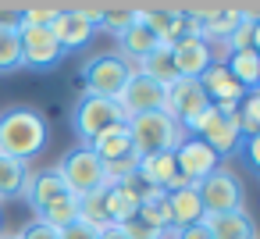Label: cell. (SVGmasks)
<instances>
[{
	"mask_svg": "<svg viewBox=\"0 0 260 239\" xmlns=\"http://www.w3.org/2000/svg\"><path fill=\"white\" fill-rule=\"evenodd\" d=\"M50 139L47 118L36 107H8L0 111V154L29 164Z\"/></svg>",
	"mask_w": 260,
	"mask_h": 239,
	"instance_id": "1",
	"label": "cell"
},
{
	"mask_svg": "<svg viewBox=\"0 0 260 239\" xmlns=\"http://www.w3.org/2000/svg\"><path fill=\"white\" fill-rule=\"evenodd\" d=\"M185 136L207 143L217 157H232L242 146V132H239V104H210L189 129Z\"/></svg>",
	"mask_w": 260,
	"mask_h": 239,
	"instance_id": "2",
	"label": "cell"
},
{
	"mask_svg": "<svg viewBox=\"0 0 260 239\" xmlns=\"http://www.w3.org/2000/svg\"><path fill=\"white\" fill-rule=\"evenodd\" d=\"M128 136H132V150L136 157H153V154H175V146L185 139L182 125L171 122L164 111H150V114H136L125 122Z\"/></svg>",
	"mask_w": 260,
	"mask_h": 239,
	"instance_id": "3",
	"label": "cell"
},
{
	"mask_svg": "<svg viewBox=\"0 0 260 239\" xmlns=\"http://www.w3.org/2000/svg\"><path fill=\"white\" fill-rule=\"evenodd\" d=\"M54 171L61 175L64 189H68L75 200H86V196H93V193H100V189L111 186V175H107L104 161H100L89 146H75V150H68Z\"/></svg>",
	"mask_w": 260,
	"mask_h": 239,
	"instance_id": "4",
	"label": "cell"
},
{
	"mask_svg": "<svg viewBox=\"0 0 260 239\" xmlns=\"http://www.w3.org/2000/svg\"><path fill=\"white\" fill-rule=\"evenodd\" d=\"M128 75H132V65L121 54H96L79 72L82 93L86 97H104V100H118L121 86L128 82Z\"/></svg>",
	"mask_w": 260,
	"mask_h": 239,
	"instance_id": "5",
	"label": "cell"
},
{
	"mask_svg": "<svg viewBox=\"0 0 260 239\" xmlns=\"http://www.w3.org/2000/svg\"><path fill=\"white\" fill-rule=\"evenodd\" d=\"M125 125V114L118 107V100H104V97H79L75 107H72V129L75 136L82 139L79 146H89L96 136H104L107 129H118Z\"/></svg>",
	"mask_w": 260,
	"mask_h": 239,
	"instance_id": "6",
	"label": "cell"
},
{
	"mask_svg": "<svg viewBox=\"0 0 260 239\" xmlns=\"http://www.w3.org/2000/svg\"><path fill=\"white\" fill-rule=\"evenodd\" d=\"M203 214H232V211H246V189L242 178L232 168H217L214 175H207L203 182H196Z\"/></svg>",
	"mask_w": 260,
	"mask_h": 239,
	"instance_id": "7",
	"label": "cell"
},
{
	"mask_svg": "<svg viewBox=\"0 0 260 239\" xmlns=\"http://www.w3.org/2000/svg\"><path fill=\"white\" fill-rule=\"evenodd\" d=\"M89 150L104 161L111 182H121V178H132L136 175V150H132V136H128V125H118V129H107L104 136H96L89 143Z\"/></svg>",
	"mask_w": 260,
	"mask_h": 239,
	"instance_id": "8",
	"label": "cell"
},
{
	"mask_svg": "<svg viewBox=\"0 0 260 239\" xmlns=\"http://www.w3.org/2000/svg\"><path fill=\"white\" fill-rule=\"evenodd\" d=\"M207 107H210V100H207L200 79H182V75H178L175 82L164 86V107H160V111H164L171 122H178L182 132H185Z\"/></svg>",
	"mask_w": 260,
	"mask_h": 239,
	"instance_id": "9",
	"label": "cell"
},
{
	"mask_svg": "<svg viewBox=\"0 0 260 239\" xmlns=\"http://www.w3.org/2000/svg\"><path fill=\"white\" fill-rule=\"evenodd\" d=\"M18 43H22V68L29 72H50L68 57L54 40L50 25H18Z\"/></svg>",
	"mask_w": 260,
	"mask_h": 239,
	"instance_id": "10",
	"label": "cell"
},
{
	"mask_svg": "<svg viewBox=\"0 0 260 239\" xmlns=\"http://www.w3.org/2000/svg\"><path fill=\"white\" fill-rule=\"evenodd\" d=\"M118 107H121L125 122H128V118H136V114L160 111V107H164V86H160V82H153V79H146L143 72H136V68H132L128 82H125V86H121V93H118Z\"/></svg>",
	"mask_w": 260,
	"mask_h": 239,
	"instance_id": "11",
	"label": "cell"
},
{
	"mask_svg": "<svg viewBox=\"0 0 260 239\" xmlns=\"http://www.w3.org/2000/svg\"><path fill=\"white\" fill-rule=\"evenodd\" d=\"M175 168H178V175H182L189 186H196V182H203L207 175H214V171L221 168V157H217L207 143L185 136V139L175 146Z\"/></svg>",
	"mask_w": 260,
	"mask_h": 239,
	"instance_id": "12",
	"label": "cell"
},
{
	"mask_svg": "<svg viewBox=\"0 0 260 239\" xmlns=\"http://www.w3.org/2000/svg\"><path fill=\"white\" fill-rule=\"evenodd\" d=\"M171 61H175V75H182V79H200V75L217 61V50H214L203 36H182L178 43H171Z\"/></svg>",
	"mask_w": 260,
	"mask_h": 239,
	"instance_id": "13",
	"label": "cell"
},
{
	"mask_svg": "<svg viewBox=\"0 0 260 239\" xmlns=\"http://www.w3.org/2000/svg\"><path fill=\"white\" fill-rule=\"evenodd\" d=\"M136 178L143 189H160V193H171V189H182L189 186L178 168H175V154H153V157H139L136 161Z\"/></svg>",
	"mask_w": 260,
	"mask_h": 239,
	"instance_id": "14",
	"label": "cell"
},
{
	"mask_svg": "<svg viewBox=\"0 0 260 239\" xmlns=\"http://www.w3.org/2000/svg\"><path fill=\"white\" fill-rule=\"evenodd\" d=\"M143 193H146V189L139 186L136 175H132V178H121V182H111V186L104 189V207H107L111 225H128V221L136 218V211H139Z\"/></svg>",
	"mask_w": 260,
	"mask_h": 239,
	"instance_id": "15",
	"label": "cell"
},
{
	"mask_svg": "<svg viewBox=\"0 0 260 239\" xmlns=\"http://www.w3.org/2000/svg\"><path fill=\"white\" fill-rule=\"evenodd\" d=\"M50 33H54V40L61 43V50L64 54H72V50H82L93 36H96V29L75 11V8H61L57 11V18L50 22Z\"/></svg>",
	"mask_w": 260,
	"mask_h": 239,
	"instance_id": "16",
	"label": "cell"
},
{
	"mask_svg": "<svg viewBox=\"0 0 260 239\" xmlns=\"http://www.w3.org/2000/svg\"><path fill=\"white\" fill-rule=\"evenodd\" d=\"M168 218H171V232H182L203 221V203H200L196 186H182L168 193Z\"/></svg>",
	"mask_w": 260,
	"mask_h": 239,
	"instance_id": "17",
	"label": "cell"
},
{
	"mask_svg": "<svg viewBox=\"0 0 260 239\" xmlns=\"http://www.w3.org/2000/svg\"><path fill=\"white\" fill-rule=\"evenodd\" d=\"M200 86H203V93H207L210 104H239V100L246 97V89L228 75L224 61H214V65L200 75Z\"/></svg>",
	"mask_w": 260,
	"mask_h": 239,
	"instance_id": "18",
	"label": "cell"
},
{
	"mask_svg": "<svg viewBox=\"0 0 260 239\" xmlns=\"http://www.w3.org/2000/svg\"><path fill=\"white\" fill-rule=\"evenodd\" d=\"M203 225L210 239H256V225L249 211H232V214H203Z\"/></svg>",
	"mask_w": 260,
	"mask_h": 239,
	"instance_id": "19",
	"label": "cell"
},
{
	"mask_svg": "<svg viewBox=\"0 0 260 239\" xmlns=\"http://www.w3.org/2000/svg\"><path fill=\"white\" fill-rule=\"evenodd\" d=\"M242 11V22L235 25V33L224 40V57L228 54H239V50H256V43H260V8H239Z\"/></svg>",
	"mask_w": 260,
	"mask_h": 239,
	"instance_id": "20",
	"label": "cell"
},
{
	"mask_svg": "<svg viewBox=\"0 0 260 239\" xmlns=\"http://www.w3.org/2000/svg\"><path fill=\"white\" fill-rule=\"evenodd\" d=\"M224 68H228V75H232L246 93H256V86H260V50L228 54V57H224Z\"/></svg>",
	"mask_w": 260,
	"mask_h": 239,
	"instance_id": "21",
	"label": "cell"
},
{
	"mask_svg": "<svg viewBox=\"0 0 260 239\" xmlns=\"http://www.w3.org/2000/svg\"><path fill=\"white\" fill-rule=\"evenodd\" d=\"M118 47H121V57H125L128 65H136L139 57H146L150 50H157V47H160V40H157V33L139 18V22H136V25L118 40Z\"/></svg>",
	"mask_w": 260,
	"mask_h": 239,
	"instance_id": "22",
	"label": "cell"
},
{
	"mask_svg": "<svg viewBox=\"0 0 260 239\" xmlns=\"http://www.w3.org/2000/svg\"><path fill=\"white\" fill-rule=\"evenodd\" d=\"M61 196H72L61 182L57 171H36V182H32V193H29V207L32 214H43L50 203H57Z\"/></svg>",
	"mask_w": 260,
	"mask_h": 239,
	"instance_id": "23",
	"label": "cell"
},
{
	"mask_svg": "<svg viewBox=\"0 0 260 239\" xmlns=\"http://www.w3.org/2000/svg\"><path fill=\"white\" fill-rule=\"evenodd\" d=\"M132 68H136V72H143L146 79L160 82V86H168V82H175V79H178V75H175V61H171V47H157V50H150V54H146V57H139Z\"/></svg>",
	"mask_w": 260,
	"mask_h": 239,
	"instance_id": "24",
	"label": "cell"
},
{
	"mask_svg": "<svg viewBox=\"0 0 260 239\" xmlns=\"http://www.w3.org/2000/svg\"><path fill=\"white\" fill-rule=\"evenodd\" d=\"M36 218H40L43 225H50V228L61 232V228H68V225L79 221V200H75V196H61L57 203H50V207H47L43 214H36Z\"/></svg>",
	"mask_w": 260,
	"mask_h": 239,
	"instance_id": "25",
	"label": "cell"
},
{
	"mask_svg": "<svg viewBox=\"0 0 260 239\" xmlns=\"http://www.w3.org/2000/svg\"><path fill=\"white\" fill-rule=\"evenodd\" d=\"M139 22V8H104V15H100V25L96 29H104V33H111V36H125L132 25Z\"/></svg>",
	"mask_w": 260,
	"mask_h": 239,
	"instance_id": "26",
	"label": "cell"
},
{
	"mask_svg": "<svg viewBox=\"0 0 260 239\" xmlns=\"http://www.w3.org/2000/svg\"><path fill=\"white\" fill-rule=\"evenodd\" d=\"M22 72V43L18 29H0V75Z\"/></svg>",
	"mask_w": 260,
	"mask_h": 239,
	"instance_id": "27",
	"label": "cell"
},
{
	"mask_svg": "<svg viewBox=\"0 0 260 239\" xmlns=\"http://www.w3.org/2000/svg\"><path fill=\"white\" fill-rule=\"evenodd\" d=\"M79 221L89 225V228H96V232L111 228V218H107V207H104V189L93 193V196H86V200H79Z\"/></svg>",
	"mask_w": 260,
	"mask_h": 239,
	"instance_id": "28",
	"label": "cell"
},
{
	"mask_svg": "<svg viewBox=\"0 0 260 239\" xmlns=\"http://www.w3.org/2000/svg\"><path fill=\"white\" fill-rule=\"evenodd\" d=\"M239 132H242V139L260 136V97L256 93H246L239 100Z\"/></svg>",
	"mask_w": 260,
	"mask_h": 239,
	"instance_id": "29",
	"label": "cell"
},
{
	"mask_svg": "<svg viewBox=\"0 0 260 239\" xmlns=\"http://www.w3.org/2000/svg\"><path fill=\"white\" fill-rule=\"evenodd\" d=\"M25 168H29V164L11 161V157H4V154H0V203H4V200H11V196H18V186H22Z\"/></svg>",
	"mask_w": 260,
	"mask_h": 239,
	"instance_id": "30",
	"label": "cell"
},
{
	"mask_svg": "<svg viewBox=\"0 0 260 239\" xmlns=\"http://www.w3.org/2000/svg\"><path fill=\"white\" fill-rule=\"evenodd\" d=\"M57 11L61 8H54V4H47V8H22V22L18 25H50L57 18Z\"/></svg>",
	"mask_w": 260,
	"mask_h": 239,
	"instance_id": "31",
	"label": "cell"
},
{
	"mask_svg": "<svg viewBox=\"0 0 260 239\" xmlns=\"http://www.w3.org/2000/svg\"><path fill=\"white\" fill-rule=\"evenodd\" d=\"M18 239H57V228H50V225H43L40 218H32V221L18 232Z\"/></svg>",
	"mask_w": 260,
	"mask_h": 239,
	"instance_id": "32",
	"label": "cell"
},
{
	"mask_svg": "<svg viewBox=\"0 0 260 239\" xmlns=\"http://www.w3.org/2000/svg\"><path fill=\"white\" fill-rule=\"evenodd\" d=\"M96 235H100V232L89 228V225H82V221H75V225H68V228L57 232V239H96Z\"/></svg>",
	"mask_w": 260,
	"mask_h": 239,
	"instance_id": "33",
	"label": "cell"
},
{
	"mask_svg": "<svg viewBox=\"0 0 260 239\" xmlns=\"http://www.w3.org/2000/svg\"><path fill=\"white\" fill-rule=\"evenodd\" d=\"M175 239H210V232H207V225L200 221V225H189V228L175 232Z\"/></svg>",
	"mask_w": 260,
	"mask_h": 239,
	"instance_id": "34",
	"label": "cell"
},
{
	"mask_svg": "<svg viewBox=\"0 0 260 239\" xmlns=\"http://www.w3.org/2000/svg\"><path fill=\"white\" fill-rule=\"evenodd\" d=\"M96 239H128V232H125L121 225H111V228H104Z\"/></svg>",
	"mask_w": 260,
	"mask_h": 239,
	"instance_id": "35",
	"label": "cell"
},
{
	"mask_svg": "<svg viewBox=\"0 0 260 239\" xmlns=\"http://www.w3.org/2000/svg\"><path fill=\"white\" fill-rule=\"evenodd\" d=\"M0 239H18V232H4V228H0Z\"/></svg>",
	"mask_w": 260,
	"mask_h": 239,
	"instance_id": "36",
	"label": "cell"
},
{
	"mask_svg": "<svg viewBox=\"0 0 260 239\" xmlns=\"http://www.w3.org/2000/svg\"><path fill=\"white\" fill-rule=\"evenodd\" d=\"M160 239H175V232H164V235H160Z\"/></svg>",
	"mask_w": 260,
	"mask_h": 239,
	"instance_id": "37",
	"label": "cell"
}]
</instances>
